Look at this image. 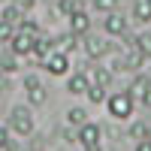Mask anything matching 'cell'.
I'll return each mask as SVG.
<instances>
[{
  "label": "cell",
  "mask_w": 151,
  "mask_h": 151,
  "mask_svg": "<svg viewBox=\"0 0 151 151\" xmlns=\"http://www.w3.org/2000/svg\"><path fill=\"white\" fill-rule=\"evenodd\" d=\"M9 127H12V133H18V136H33L36 124H33L30 106H12V112H9Z\"/></svg>",
  "instance_id": "cell-1"
},
{
  "label": "cell",
  "mask_w": 151,
  "mask_h": 151,
  "mask_svg": "<svg viewBox=\"0 0 151 151\" xmlns=\"http://www.w3.org/2000/svg\"><path fill=\"white\" fill-rule=\"evenodd\" d=\"M76 142H79L85 151H103V127L85 121L79 127V133H76Z\"/></svg>",
  "instance_id": "cell-2"
},
{
  "label": "cell",
  "mask_w": 151,
  "mask_h": 151,
  "mask_svg": "<svg viewBox=\"0 0 151 151\" xmlns=\"http://www.w3.org/2000/svg\"><path fill=\"white\" fill-rule=\"evenodd\" d=\"M133 106H136V100H133L127 91H118V94L106 97V109H109V115L118 118V121L130 118V115H133Z\"/></svg>",
  "instance_id": "cell-3"
},
{
  "label": "cell",
  "mask_w": 151,
  "mask_h": 151,
  "mask_svg": "<svg viewBox=\"0 0 151 151\" xmlns=\"http://www.w3.org/2000/svg\"><path fill=\"white\" fill-rule=\"evenodd\" d=\"M36 36H40V33L15 30V33H12V40H9L6 45H9V52H12V55H18V58H27V55L33 52V42H36Z\"/></svg>",
  "instance_id": "cell-4"
},
{
  "label": "cell",
  "mask_w": 151,
  "mask_h": 151,
  "mask_svg": "<svg viewBox=\"0 0 151 151\" xmlns=\"http://www.w3.org/2000/svg\"><path fill=\"white\" fill-rule=\"evenodd\" d=\"M40 67L45 70V73H52V76H67L70 73V58L64 55V52H48L42 60H40Z\"/></svg>",
  "instance_id": "cell-5"
},
{
  "label": "cell",
  "mask_w": 151,
  "mask_h": 151,
  "mask_svg": "<svg viewBox=\"0 0 151 151\" xmlns=\"http://www.w3.org/2000/svg\"><path fill=\"white\" fill-rule=\"evenodd\" d=\"M115 48H112V42H106L103 36H88L85 33V55L91 58V60H100V58H106L112 55Z\"/></svg>",
  "instance_id": "cell-6"
},
{
  "label": "cell",
  "mask_w": 151,
  "mask_h": 151,
  "mask_svg": "<svg viewBox=\"0 0 151 151\" xmlns=\"http://www.w3.org/2000/svg\"><path fill=\"white\" fill-rule=\"evenodd\" d=\"M24 88H27V106H42L45 100H48V91H45V85L36 79V76H27L24 79Z\"/></svg>",
  "instance_id": "cell-7"
},
{
  "label": "cell",
  "mask_w": 151,
  "mask_h": 151,
  "mask_svg": "<svg viewBox=\"0 0 151 151\" xmlns=\"http://www.w3.org/2000/svg\"><path fill=\"white\" fill-rule=\"evenodd\" d=\"M103 30L109 36H124V33H127V18L112 9V12H106V18H103Z\"/></svg>",
  "instance_id": "cell-8"
},
{
  "label": "cell",
  "mask_w": 151,
  "mask_h": 151,
  "mask_svg": "<svg viewBox=\"0 0 151 151\" xmlns=\"http://www.w3.org/2000/svg\"><path fill=\"white\" fill-rule=\"evenodd\" d=\"M88 30H91V18H88V12H85V9L73 12V15H70V33H76V36H85Z\"/></svg>",
  "instance_id": "cell-9"
},
{
  "label": "cell",
  "mask_w": 151,
  "mask_h": 151,
  "mask_svg": "<svg viewBox=\"0 0 151 151\" xmlns=\"http://www.w3.org/2000/svg\"><path fill=\"white\" fill-rule=\"evenodd\" d=\"M85 76H88V82H91V85H103V88L112 85V70H106V67H91Z\"/></svg>",
  "instance_id": "cell-10"
},
{
  "label": "cell",
  "mask_w": 151,
  "mask_h": 151,
  "mask_svg": "<svg viewBox=\"0 0 151 151\" xmlns=\"http://www.w3.org/2000/svg\"><path fill=\"white\" fill-rule=\"evenodd\" d=\"M88 76L85 73H76V76H70V82H67V94H85L88 91Z\"/></svg>",
  "instance_id": "cell-11"
},
{
  "label": "cell",
  "mask_w": 151,
  "mask_h": 151,
  "mask_svg": "<svg viewBox=\"0 0 151 151\" xmlns=\"http://www.w3.org/2000/svg\"><path fill=\"white\" fill-rule=\"evenodd\" d=\"M148 76H136V79H133V85L127 88V94L133 97V100H142V94H145V88H148Z\"/></svg>",
  "instance_id": "cell-12"
},
{
  "label": "cell",
  "mask_w": 151,
  "mask_h": 151,
  "mask_svg": "<svg viewBox=\"0 0 151 151\" xmlns=\"http://www.w3.org/2000/svg\"><path fill=\"white\" fill-rule=\"evenodd\" d=\"M85 121H88V112H85L82 106H76V109L67 112V124H70V127H82Z\"/></svg>",
  "instance_id": "cell-13"
},
{
  "label": "cell",
  "mask_w": 151,
  "mask_h": 151,
  "mask_svg": "<svg viewBox=\"0 0 151 151\" xmlns=\"http://www.w3.org/2000/svg\"><path fill=\"white\" fill-rule=\"evenodd\" d=\"M133 45L142 52V58H145V60L151 58V33H139V36H133Z\"/></svg>",
  "instance_id": "cell-14"
},
{
  "label": "cell",
  "mask_w": 151,
  "mask_h": 151,
  "mask_svg": "<svg viewBox=\"0 0 151 151\" xmlns=\"http://www.w3.org/2000/svg\"><path fill=\"white\" fill-rule=\"evenodd\" d=\"M58 42H60V48H58V52H64V55H70L73 48L79 45V36H76V33H70V30H67L64 36H58Z\"/></svg>",
  "instance_id": "cell-15"
},
{
  "label": "cell",
  "mask_w": 151,
  "mask_h": 151,
  "mask_svg": "<svg viewBox=\"0 0 151 151\" xmlns=\"http://www.w3.org/2000/svg\"><path fill=\"white\" fill-rule=\"evenodd\" d=\"M0 21H9V24H18V21H21V9H18L15 3H9V6H3V12H0Z\"/></svg>",
  "instance_id": "cell-16"
},
{
  "label": "cell",
  "mask_w": 151,
  "mask_h": 151,
  "mask_svg": "<svg viewBox=\"0 0 151 151\" xmlns=\"http://www.w3.org/2000/svg\"><path fill=\"white\" fill-rule=\"evenodd\" d=\"M133 18H136V21H142V24L151 21V6L145 3V0H139V3L133 6Z\"/></svg>",
  "instance_id": "cell-17"
},
{
  "label": "cell",
  "mask_w": 151,
  "mask_h": 151,
  "mask_svg": "<svg viewBox=\"0 0 151 151\" xmlns=\"http://www.w3.org/2000/svg\"><path fill=\"white\" fill-rule=\"evenodd\" d=\"M85 97L91 100V103H103V100H106L109 94H106V88H103V85H88V91H85Z\"/></svg>",
  "instance_id": "cell-18"
},
{
  "label": "cell",
  "mask_w": 151,
  "mask_h": 151,
  "mask_svg": "<svg viewBox=\"0 0 151 151\" xmlns=\"http://www.w3.org/2000/svg\"><path fill=\"white\" fill-rule=\"evenodd\" d=\"M127 136H130V139H136V142H145V136H148V124H145V121H136L133 127H130Z\"/></svg>",
  "instance_id": "cell-19"
},
{
  "label": "cell",
  "mask_w": 151,
  "mask_h": 151,
  "mask_svg": "<svg viewBox=\"0 0 151 151\" xmlns=\"http://www.w3.org/2000/svg\"><path fill=\"white\" fill-rule=\"evenodd\" d=\"M12 33H15V24H9V21H0V45H6L12 40Z\"/></svg>",
  "instance_id": "cell-20"
},
{
  "label": "cell",
  "mask_w": 151,
  "mask_h": 151,
  "mask_svg": "<svg viewBox=\"0 0 151 151\" xmlns=\"http://www.w3.org/2000/svg\"><path fill=\"white\" fill-rule=\"evenodd\" d=\"M118 6V0H94V9H100V12H112Z\"/></svg>",
  "instance_id": "cell-21"
},
{
  "label": "cell",
  "mask_w": 151,
  "mask_h": 151,
  "mask_svg": "<svg viewBox=\"0 0 151 151\" xmlns=\"http://www.w3.org/2000/svg\"><path fill=\"white\" fill-rule=\"evenodd\" d=\"M18 30H27V33H40V24L30 21V18H21L18 21Z\"/></svg>",
  "instance_id": "cell-22"
},
{
  "label": "cell",
  "mask_w": 151,
  "mask_h": 151,
  "mask_svg": "<svg viewBox=\"0 0 151 151\" xmlns=\"http://www.w3.org/2000/svg\"><path fill=\"white\" fill-rule=\"evenodd\" d=\"M9 142H12V139H9V130H6V127H0V151H6Z\"/></svg>",
  "instance_id": "cell-23"
},
{
  "label": "cell",
  "mask_w": 151,
  "mask_h": 151,
  "mask_svg": "<svg viewBox=\"0 0 151 151\" xmlns=\"http://www.w3.org/2000/svg\"><path fill=\"white\" fill-rule=\"evenodd\" d=\"M15 6H18L21 12H27V9H33V6H36V0H15Z\"/></svg>",
  "instance_id": "cell-24"
},
{
  "label": "cell",
  "mask_w": 151,
  "mask_h": 151,
  "mask_svg": "<svg viewBox=\"0 0 151 151\" xmlns=\"http://www.w3.org/2000/svg\"><path fill=\"white\" fill-rule=\"evenodd\" d=\"M76 133H79V127H67V130H64V139H67V142H76Z\"/></svg>",
  "instance_id": "cell-25"
},
{
  "label": "cell",
  "mask_w": 151,
  "mask_h": 151,
  "mask_svg": "<svg viewBox=\"0 0 151 151\" xmlns=\"http://www.w3.org/2000/svg\"><path fill=\"white\" fill-rule=\"evenodd\" d=\"M139 103H145V106L151 109V82H148V88H145V94H142V100H139Z\"/></svg>",
  "instance_id": "cell-26"
},
{
  "label": "cell",
  "mask_w": 151,
  "mask_h": 151,
  "mask_svg": "<svg viewBox=\"0 0 151 151\" xmlns=\"http://www.w3.org/2000/svg\"><path fill=\"white\" fill-rule=\"evenodd\" d=\"M136 151H148V145H145V142H139V145H136Z\"/></svg>",
  "instance_id": "cell-27"
},
{
  "label": "cell",
  "mask_w": 151,
  "mask_h": 151,
  "mask_svg": "<svg viewBox=\"0 0 151 151\" xmlns=\"http://www.w3.org/2000/svg\"><path fill=\"white\" fill-rule=\"evenodd\" d=\"M148 139H151V124H148V136H145V142H148Z\"/></svg>",
  "instance_id": "cell-28"
},
{
  "label": "cell",
  "mask_w": 151,
  "mask_h": 151,
  "mask_svg": "<svg viewBox=\"0 0 151 151\" xmlns=\"http://www.w3.org/2000/svg\"><path fill=\"white\" fill-rule=\"evenodd\" d=\"M145 145H148V151H151V139H148V142H145Z\"/></svg>",
  "instance_id": "cell-29"
},
{
  "label": "cell",
  "mask_w": 151,
  "mask_h": 151,
  "mask_svg": "<svg viewBox=\"0 0 151 151\" xmlns=\"http://www.w3.org/2000/svg\"><path fill=\"white\" fill-rule=\"evenodd\" d=\"M145 3H148V6H151V0H145Z\"/></svg>",
  "instance_id": "cell-30"
},
{
  "label": "cell",
  "mask_w": 151,
  "mask_h": 151,
  "mask_svg": "<svg viewBox=\"0 0 151 151\" xmlns=\"http://www.w3.org/2000/svg\"><path fill=\"white\" fill-rule=\"evenodd\" d=\"M0 3H3V0H0Z\"/></svg>",
  "instance_id": "cell-31"
}]
</instances>
